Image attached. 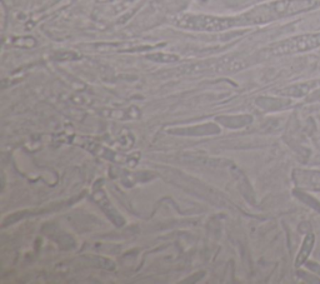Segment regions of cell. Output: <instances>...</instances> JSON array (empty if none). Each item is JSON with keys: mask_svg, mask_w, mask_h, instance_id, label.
Listing matches in <instances>:
<instances>
[{"mask_svg": "<svg viewBox=\"0 0 320 284\" xmlns=\"http://www.w3.org/2000/svg\"><path fill=\"white\" fill-rule=\"evenodd\" d=\"M314 243H315V238H314L313 234H309L305 237L304 242H303L302 244V248H300L298 257H296L295 267H300L302 264L305 263V260L308 259V257H309L311 251H313Z\"/></svg>", "mask_w": 320, "mask_h": 284, "instance_id": "4", "label": "cell"}, {"mask_svg": "<svg viewBox=\"0 0 320 284\" xmlns=\"http://www.w3.org/2000/svg\"><path fill=\"white\" fill-rule=\"evenodd\" d=\"M320 47V33L305 34V35L294 36L280 43H276L270 47L269 52L271 55H285V54H294L308 52Z\"/></svg>", "mask_w": 320, "mask_h": 284, "instance_id": "3", "label": "cell"}, {"mask_svg": "<svg viewBox=\"0 0 320 284\" xmlns=\"http://www.w3.org/2000/svg\"><path fill=\"white\" fill-rule=\"evenodd\" d=\"M177 27L200 32H219L238 27L237 18H218L209 15H180L173 21Z\"/></svg>", "mask_w": 320, "mask_h": 284, "instance_id": "2", "label": "cell"}, {"mask_svg": "<svg viewBox=\"0 0 320 284\" xmlns=\"http://www.w3.org/2000/svg\"><path fill=\"white\" fill-rule=\"evenodd\" d=\"M320 7V0H275L253 8L238 16V25L264 24L278 19L288 18Z\"/></svg>", "mask_w": 320, "mask_h": 284, "instance_id": "1", "label": "cell"}]
</instances>
